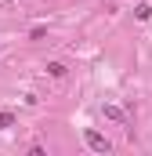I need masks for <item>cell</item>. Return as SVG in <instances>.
Segmentation results:
<instances>
[{"mask_svg":"<svg viewBox=\"0 0 152 156\" xmlns=\"http://www.w3.org/2000/svg\"><path fill=\"white\" fill-rule=\"evenodd\" d=\"M83 142H87L94 153H112V142H109L105 134H98L94 127H87V131H83Z\"/></svg>","mask_w":152,"mask_h":156,"instance_id":"1","label":"cell"},{"mask_svg":"<svg viewBox=\"0 0 152 156\" xmlns=\"http://www.w3.org/2000/svg\"><path fill=\"white\" fill-rule=\"evenodd\" d=\"M102 113L109 120H119V123H127V116H123V109H116V105H102Z\"/></svg>","mask_w":152,"mask_h":156,"instance_id":"2","label":"cell"},{"mask_svg":"<svg viewBox=\"0 0 152 156\" xmlns=\"http://www.w3.org/2000/svg\"><path fill=\"white\" fill-rule=\"evenodd\" d=\"M15 127V116L11 113H0V131H11Z\"/></svg>","mask_w":152,"mask_h":156,"instance_id":"3","label":"cell"},{"mask_svg":"<svg viewBox=\"0 0 152 156\" xmlns=\"http://www.w3.org/2000/svg\"><path fill=\"white\" fill-rule=\"evenodd\" d=\"M47 69H51V76H65V66H62V62H51Z\"/></svg>","mask_w":152,"mask_h":156,"instance_id":"4","label":"cell"},{"mask_svg":"<svg viewBox=\"0 0 152 156\" xmlns=\"http://www.w3.org/2000/svg\"><path fill=\"white\" fill-rule=\"evenodd\" d=\"M134 15H138V18H141V22H145V18H149V15H152V7H149V4H141V7H138V11H134Z\"/></svg>","mask_w":152,"mask_h":156,"instance_id":"5","label":"cell"}]
</instances>
